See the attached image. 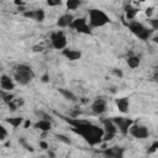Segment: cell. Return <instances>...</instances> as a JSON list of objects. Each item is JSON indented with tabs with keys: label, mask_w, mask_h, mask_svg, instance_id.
Wrapping results in <instances>:
<instances>
[{
	"label": "cell",
	"mask_w": 158,
	"mask_h": 158,
	"mask_svg": "<svg viewBox=\"0 0 158 158\" xmlns=\"http://www.w3.org/2000/svg\"><path fill=\"white\" fill-rule=\"evenodd\" d=\"M123 153H125V149L122 147H110V148H105L102 151V154L106 158H123Z\"/></svg>",
	"instance_id": "30bf717a"
},
{
	"label": "cell",
	"mask_w": 158,
	"mask_h": 158,
	"mask_svg": "<svg viewBox=\"0 0 158 158\" xmlns=\"http://www.w3.org/2000/svg\"><path fill=\"white\" fill-rule=\"evenodd\" d=\"M56 139H57L58 141H61V142L66 143V145H71V143H72V141H71L69 137H67L66 135H62V133H57V135H56Z\"/></svg>",
	"instance_id": "d4e9b609"
},
{
	"label": "cell",
	"mask_w": 158,
	"mask_h": 158,
	"mask_svg": "<svg viewBox=\"0 0 158 158\" xmlns=\"http://www.w3.org/2000/svg\"><path fill=\"white\" fill-rule=\"evenodd\" d=\"M6 136L8 135H3V133H0V141H4L6 139Z\"/></svg>",
	"instance_id": "8d00e7d4"
},
{
	"label": "cell",
	"mask_w": 158,
	"mask_h": 158,
	"mask_svg": "<svg viewBox=\"0 0 158 158\" xmlns=\"http://www.w3.org/2000/svg\"><path fill=\"white\" fill-rule=\"evenodd\" d=\"M128 133L131 136H133L135 139H139V140L147 139L149 136L148 128L145 125H139V123H133V125L128 128Z\"/></svg>",
	"instance_id": "52a82bcc"
},
{
	"label": "cell",
	"mask_w": 158,
	"mask_h": 158,
	"mask_svg": "<svg viewBox=\"0 0 158 158\" xmlns=\"http://www.w3.org/2000/svg\"><path fill=\"white\" fill-rule=\"evenodd\" d=\"M139 9H136L132 6V4H128L125 6V14H126V19L130 20V21H135L136 15L139 14Z\"/></svg>",
	"instance_id": "ac0fdd59"
},
{
	"label": "cell",
	"mask_w": 158,
	"mask_h": 158,
	"mask_svg": "<svg viewBox=\"0 0 158 158\" xmlns=\"http://www.w3.org/2000/svg\"><path fill=\"white\" fill-rule=\"evenodd\" d=\"M115 104L118 106V110L122 114H126L128 111V106H130V102L127 98H119L115 100Z\"/></svg>",
	"instance_id": "2e32d148"
},
{
	"label": "cell",
	"mask_w": 158,
	"mask_h": 158,
	"mask_svg": "<svg viewBox=\"0 0 158 158\" xmlns=\"http://www.w3.org/2000/svg\"><path fill=\"white\" fill-rule=\"evenodd\" d=\"M73 30H75L79 33H84V35H90L92 31H90V26L88 24V20L85 17H78V19H74L73 22L71 24V26Z\"/></svg>",
	"instance_id": "5b68a950"
},
{
	"label": "cell",
	"mask_w": 158,
	"mask_h": 158,
	"mask_svg": "<svg viewBox=\"0 0 158 158\" xmlns=\"http://www.w3.org/2000/svg\"><path fill=\"white\" fill-rule=\"evenodd\" d=\"M113 122L116 125L118 130L122 135H127L128 133V128L135 123L132 119H127V118H114Z\"/></svg>",
	"instance_id": "ba28073f"
},
{
	"label": "cell",
	"mask_w": 158,
	"mask_h": 158,
	"mask_svg": "<svg viewBox=\"0 0 158 158\" xmlns=\"http://www.w3.org/2000/svg\"><path fill=\"white\" fill-rule=\"evenodd\" d=\"M74 20V16L72 15V14H64V15H62L58 17L57 20V26L59 27H69L71 24L73 22Z\"/></svg>",
	"instance_id": "5bb4252c"
},
{
	"label": "cell",
	"mask_w": 158,
	"mask_h": 158,
	"mask_svg": "<svg viewBox=\"0 0 158 158\" xmlns=\"http://www.w3.org/2000/svg\"><path fill=\"white\" fill-rule=\"evenodd\" d=\"M110 22L109 15L99 9H93L89 11V26L90 27H102Z\"/></svg>",
	"instance_id": "3957f363"
},
{
	"label": "cell",
	"mask_w": 158,
	"mask_h": 158,
	"mask_svg": "<svg viewBox=\"0 0 158 158\" xmlns=\"http://www.w3.org/2000/svg\"><path fill=\"white\" fill-rule=\"evenodd\" d=\"M8 106H9V110H11V111H16V110H17L16 102H14V101H11L10 104H8Z\"/></svg>",
	"instance_id": "1f68e13d"
},
{
	"label": "cell",
	"mask_w": 158,
	"mask_h": 158,
	"mask_svg": "<svg viewBox=\"0 0 158 158\" xmlns=\"http://www.w3.org/2000/svg\"><path fill=\"white\" fill-rule=\"evenodd\" d=\"M41 80H42L43 83H48V82H50V75H48V73L43 74V75H42V78H41Z\"/></svg>",
	"instance_id": "836d02e7"
},
{
	"label": "cell",
	"mask_w": 158,
	"mask_h": 158,
	"mask_svg": "<svg viewBox=\"0 0 158 158\" xmlns=\"http://www.w3.org/2000/svg\"><path fill=\"white\" fill-rule=\"evenodd\" d=\"M0 88L3 89L4 92L10 93L14 88H15V83H14V79H11L9 75L3 74L0 77Z\"/></svg>",
	"instance_id": "7c38bea8"
},
{
	"label": "cell",
	"mask_w": 158,
	"mask_h": 158,
	"mask_svg": "<svg viewBox=\"0 0 158 158\" xmlns=\"http://www.w3.org/2000/svg\"><path fill=\"white\" fill-rule=\"evenodd\" d=\"M62 54L69 61H78L82 57V52L80 51H77V50H68V48H64L62 51Z\"/></svg>",
	"instance_id": "9a60e30c"
},
{
	"label": "cell",
	"mask_w": 158,
	"mask_h": 158,
	"mask_svg": "<svg viewBox=\"0 0 158 158\" xmlns=\"http://www.w3.org/2000/svg\"><path fill=\"white\" fill-rule=\"evenodd\" d=\"M32 125V122L29 120V119H25L24 120V123H22V126H24V128H29L30 126Z\"/></svg>",
	"instance_id": "d6a6232c"
},
{
	"label": "cell",
	"mask_w": 158,
	"mask_h": 158,
	"mask_svg": "<svg viewBox=\"0 0 158 158\" xmlns=\"http://www.w3.org/2000/svg\"><path fill=\"white\" fill-rule=\"evenodd\" d=\"M111 73L114 75H116V77H119V78H122L123 77V73L121 69H118V68H114V69H111Z\"/></svg>",
	"instance_id": "4316f807"
},
{
	"label": "cell",
	"mask_w": 158,
	"mask_h": 158,
	"mask_svg": "<svg viewBox=\"0 0 158 158\" xmlns=\"http://www.w3.org/2000/svg\"><path fill=\"white\" fill-rule=\"evenodd\" d=\"M58 93L61 95H63V98L67 99V100H69V101H77V97H75V95L71 90H68V89L58 88Z\"/></svg>",
	"instance_id": "ffe728a7"
},
{
	"label": "cell",
	"mask_w": 158,
	"mask_h": 158,
	"mask_svg": "<svg viewBox=\"0 0 158 158\" xmlns=\"http://www.w3.org/2000/svg\"><path fill=\"white\" fill-rule=\"evenodd\" d=\"M102 126H104V128H102L104 133H110V135H115L116 136L118 127H116V125L113 122V120H109V119L102 120Z\"/></svg>",
	"instance_id": "4fadbf2b"
},
{
	"label": "cell",
	"mask_w": 158,
	"mask_h": 158,
	"mask_svg": "<svg viewBox=\"0 0 158 158\" xmlns=\"http://www.w3.org/2000/svg\"><path fill=\"white\" fill-rule=\"evenodd\" d=\"M35 78V72L32 68L27 64H19L15 68V73H14V79L16 83L20 85H26Z\"/></svg>",
	"instance_id": "7a4b0ae2"
},
{
	"label": "cell",
	"mask_w": 158,
	"mask_h": 158,
	"mask_svg": "<svg viewBox=\"0 0 158 158\" xmlns=\"http://www.w3.org/2000/svg\"><path fill=\"white\" fill-rule=\"evenodd\" d=\"M19 142H20V145H21L26 151H29V152H35V148H33L31 145H29V143L26 142V140L24 139V137H21V139L19 140Z\"/></svg>",
	"instance_id": "603a6c76"
},
{
	"label": "cell",
	"mask_w": 158,
	"mask_h": 158,
	"mask_svg": "<svg viewBox=\"0 0 158 158\" xmlns=\"http://www.w3.org/2000/svg\"><path fill=\"white\" fill-rule=\"evenodd\" d=\"M24 120L25 119L21 118V116H16V118H8L6 119V122H8L10 126H12L14 128H17L24 123Z\"/></svg>",
	"instance_id": "d6986e66"
},
{
	"label": "cell",
	"mask_w": 158,
	"mask_h": 158,
	"mask_svg": "<svg viewBox=\"0 0 158 158\" xmlns=\"http://www.w3.org/2000/svg\"><path fill=\"white\" fill-rule=\"evenodd\" d=\"M43 47L42 46H33V52H42Z\"/></svg>",
	"instance_id": "e575fe53"
},
{
	"label": "cell",
	"mask_w": 158,
	"mask_h": 158,
	"mask_svg": "<svg viewBox=\"0 0 158 158\" xmlns=\"http://www.w3.org/2000/svg\"><path fill=\"white\" fill-rule=\"evenodd\" d=\"M145 12H146V16L151 19V17H152V15H153V12H154V8H152V6H151V8H147Z\"/></svg>",
	"instance_id": "f546056e"
},
{
	"label": "cell",
	"mask_w": 158,
	"mask_h": 158,
	"mask_svg": "<svg viewBox=\"0 0 158 158\" xmlns=\"http://www.w3.org/2000/svg\"><path fill=\"white\" fill-rule=\"evenodd\" d=\"M48 156H50L51 158H56V156H54V153H53V152H48Z\"/></svg>",
	"instance_id": "f35d334b"
},
{
	"label": "cell",
	"mask_w": 158,
	"mask_h": 158,
	"mask_svg": "<svg viewBox=\"0 0 158 158\" xmlns=\"http://www.w3.org/2000/svg\"><path fill=\"white\" fill-rule=\"evenodd\" d=\"M80 5H82V3L79 0H68L66 3V6H67L68 10H77Z\"/></svg>",
	"instance_id": "7402d4cb"
},
{
	"label": "cell",
	"mask_w": 158,
	"mask_h": 158,
	"mask_svg": "<svg viewBox=\"0 0 158 158\" xmlns=\"http://www.w3.org/2000/svg\"><path fill=\"white\" fill-rule=\"evenodd\" d=\"M15 4H16V5H19V6H20V5H25V3H24V1H21V0H20V1H19V0H16Z\"/></svg>",
	"instance_id": "74e56055"
},
{
	"label": "cell",
	"mask_w": 158,
	"mask_h": 158,
	"mask_svg": "<svg viewBox=\"0 0 158 158\" xmlns=\"http://www.w3.org/2000/svg\"><path fill=\"white\" fill-rule=\"evenodd\" d=\"M157 148H158V141H154L152 145H151V147L148 149V153H154L157 151Z\"/></svg>",
	"instance_id": "484cf974"
},
{
	"label": "cell",
	"mask_w": 158,
	"mask_h": 158,
	"mask_svg": "<svg viewBox=\"0 0 158 158\" xmlns=\"http://www.w3.org/2000/svg\"><path fill=\"white\" fill-rule=\"evenodd\" d=\"M127 26H128L130 31H131L132 33H135L137 37L143 40V41L148 40L151 37V35H152V30H148L146 26H143L139 21H131Z\"/></svg>",
	"instance_id": "277c9868"
},
{
	"label": "cell",
	"mask_w": 158,
	"mask_h": 158,
	"mask_svg": "<svg viewBox=\"0 0 158 158\" xmlns=\"http://www.w3.org/2000/svg\"><path fill=\"white\" fill-rule=\"evenodd\" d=\"M22 16L26 19H31L35 20L37 22H42L45 17H46V12L42 9H37V10H24L22 11Z\"/></svg>",
	"instance_id": "9c48e42d"
},
{
	"label": "cell",
	"mask_w": 158,
	"mask_h": 158,
	"mask_svg": "<svg viewBox=\"0 0 158 158\" xmlns=\"http://www.w3.org/2000/svg\"><path fill=\"white\" fill-rule=\"evenodd\" d=\"M47 5H48V6H61L62 5V1H61V0H57V1L48 0V1H47Z\"/></svg>",
	"instance_id": "83f0119b"
},
{
	"label": "cell",
	"mask_w": 158,
	"mask_h": 158,
	"mask_svg": "<svg viewBox=\"0 0 158 158\" xmlns=\"http://www.w3.org/2000/svg\"><path fill=\"white\" fill-rule=\"evenodd\" d=\"M35 128L40 130L41 132H48L51 131V128H52V123L51 121H46V120H38L36 123H35Z\"/></svg>",
	"instance_id": "e0dca14e"
},
{
	"label": "cell",
	"mask_w": 158,
	"mask_h": 158,
	"mask_svg": "<svg viewBox=\"0 0 158 158\" xmlns=\"http://www.w3.org/2000/svg\"><path fill=\"white\" fill-rule=\"evenodd\" d=\"M51 43L52 47L56 50H62L63 51L67 46V37L63 31H56L51 35Z\"/></svg>",
	"instance_id": "8992f818"
},
{
	"label": "cell",
	"mask_w": 158,
	"mask_h": 158,
	"mask_svg": "<svg viewBox=\"0 0 158 158\" xmlns=\"http://www.w3.org/2000/svg\"><path fill=\"white\" fill-rule=\"evenodd\" d=\"M72 125H73V131L80 135L83 139L89 142L90 145H98L102 141V135L104 131L102 128L92 125L89 121L85 120H79V119H73V120H68Z\"/></svg>",
	"instance_id": "6da1fadb"
},
{
	"label": "cell",
	"mask_w": 158,
	"mask_h": 158,
	"mask_svg": "<svg viewBox=\"0 0 158 158\" xmlns=\"http://www.w3.org/2000/svg\"><path fill=\"white\" fill-rule=\"evenodd\" d=\"M106 107H107V104H106V101L102 99V98H98V99H95L94 102L92 104L90 109H92V111L94 114H97V115H101V114H104L106 111Z\"/></svg>",
	"instance_id": "8fae6325"
},
{
	"label": "cell",
	"mask_w": 158,
	"mask_h": 158,
	"mask_svg": "<svg viewBox=\"0 0 158 158\" xmlns=\"http://www.w3.org/2000/svg\"><path fill=\"white\" fill-rule=\"evenodd\" d=\"M0 133H3V135H8V131H6V128L0 123Z\"/></svg>",
	"instance_id": "d590c367"
},
{
	"label": "cell",
	"mask_w": 158,
	"mask_h": 158,
	"mask_svg": "<svg viewBox=\"0 0 158 158\" xmlns=\"http://www.w3.org/2000/svg\"><path fill=\"white\" fill-rule=\"evenodd\" d=\"M0 97H1V99L4 100V102H6V104H10L11 101H14V95L10 94V93H1L0 94Z\"/></svg>",
	"instance_id": "cb8c5ba5"
},
{
	"label": "cell",
	"mask_w": 158,
	"mask_h": 158,
	"mask_svg": "<svg viewBox=\"0 0 158 158\" xmlns=\"http://www.w3.org/2000/svg\"><path fill=\"white\" fill-rule=\"evenodd\" d=\"M40 148L41 149H48L50 148V146H48V143H47L46 141H40Z\"/></svg>",
	"instance_id": "4dcf8cb0"
},
{
	"label": "cell",
	"mask_w": 158,
	"mask_h": 158,
	"mask_svg": "<svg viewBox=\"0 0 158 158\" xmlns=\"http://www.w3.org/2000/svg\"><path fill=\"white\" fill-rule=\"evenodd\" d=\"M140 63H141V58L139 56H130L127 58V66L130 68H132V69H135V68L139 67Z\"/></svg>",
	"instance_id": "44dd1931"
},
{
	"label": "cell",
	"mask_w": 158,
	"mask_h": 158,
	"mask_svg": "<svg viewBox=\"0 0 158 158\" xmlns=\"http://www.w3.org/2000/svg\"><path fill=\"white\" fill-rule=\"evenodd\" d=\"M149 24L152 25V30H157L158 29V19H151Z\"/></svg>",
	"instance_id": "f1b7e54d"
}]
</instances>
